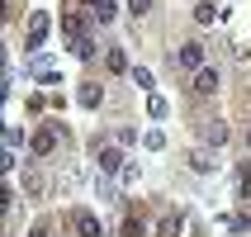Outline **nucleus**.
<instances>
[{
	"instance_id": "1a4fd4ad",
	"label": "nucleus",
	"mask_w": 251,
	"mask_h": 237,
	"mask_svg": "<svg viewBox=\"0 0 251 237\" xmlns=\"http://www.w3.org/2000/svg\"><path fill=\"white\" fill-rule=\"evenodd\" d=\"M24 195L28 199H43V195H48V181H43L38 171H28V176H24Z\"/></svg>"
},
{
	"instance_id": "7ed1b4c3",
	"label": "nucleus",
	"mask_w": 251,
	"mask_h": 237,
	"mask_svg": "<svg viewBox=\"0 0 251 237\" xmlns=\"http://www.w3.org/2000/svg\"><path fill=\"white\" fill-rule=\"evenodd\" d=\"M48 28H52V19H48L43 10H33V14H28V28H24V48H43Z\"/></svg>"
},
{
	"instance_id": "dca6fc26",
	"label": "nucleus",
	"mask_w": 251,
	"mask_h": 237,
	"mask_svg": "<svg viewBox=\"0 0 251 237\" xmlns=\"http://www.w3.org/2000/svg\"><path fill=\"white\" fill-rule=\"evenodd\" d=\"M71 53H76V57H95V38H81V43H71Z\"/></svg>"
},
{
	"instance_id": "6e6552de",
	"label": "nucleus",
	"mask_w": 251,
	"mask_h": 237,
	"mask_svg": "<svg viewBox=\"0 0 251 237\" xmlns=\"http://www.w3.org/2000/svg\"><path fill=\"white\" fill-rule=\"evenodd\" d=\"M95 161H100V171H104V176L124 166V157H119V147H100V152H95Z\"/></svg>"
},
{
	"instance_id": "4468645a",
	"label": "nucleus",
	"mask_w": 251,
	"mask_h": 237,
	"mask_svg": "<svg viewBox=\"0 0 251 237\" xmlns=\"http://www.w3.org/2000/svg\"><path fill=\"white\" fill-rule=\"evenodd\" d=\"M185 161H190V166H195L199 176H209V171H213V161H209V152H190V157H185Z\"/></svg>"
},
{
	"instance_id": "5701e85b",
	"label": "nucleus",
	"mask_w": 251,
	"mask_h": 237,
	"mask_svg": "<svg viewBox=\"0 0 251 237\" xmlns=\"http://www.w3.org/2000/svg\"><path fill=\"white\" fill-rule=\"evenodd\" d=\"M247 147H251V128H247Z\"/></svg>"
},
{
	"instance_id": "39448f33",
	"label": "nucleus",
	"mask_w": 251,
	"mask_h": 237,
	"mask_svg": "<svg viewBox=\"0 0 251 237\" xmlns=\"http://www.w3.org/2000/svg\"><path fill=\"white\" fill-rule=\"evenodd\" d=\"M62 33H67L71 43L90 38V24H85V14H62Z\"/></svg>"
},
{
	"instance_id": "ddd939ff",
	"label": "nucleus",
	"mask_w": 251,
	"mask_h": 237,
	"mask_svg": "<svg viewBox=\"0 0 251 237\" xmlns=\"http://www.w3.org/2000/svg\"><path fill=\"white\" fill-rule=\"evenodd\" d=\"M100 100H104V90H100V85H81V105H85V109H95Z\"/></svg>"
},
{
	"instance_id": "aec40b11",
	"label": "nucleus",
	"mask_w": 251,
	"mask_h": 237,
	"mask_svg": "<svg viewBox=\"0 0 251 237\" xmlns=\"http://www.w3.org/2000/svg\"><path fill=\"white\" fill-rule=\"evenodd\" d=\"M85 5H90V14H100L104 5H114V0H85Z\"/></svg>"
},
{
	"instance_id": "6ab92c4d",
	"label": "nucleus",
	"mask_w": 251,
	"mask_h": 237,
	"mask_svg": "<svg viewBox=\"0 0 251 237\" xmlns=\"http://www.w3.org/2000/svg\"><path fill=\"white\" fill-rule=\"evenodd\" d=\"M128 10H133V14H138V19H142V14L152 10V0H128Z\"/></svg>"
},
{
	"instance_id": "f3484780",
	"label": "nucleus",
	"mask_w": 251,
	"mask_h": 237,
	"mask_svg": "<svg viewBox=\"0 0 251 237\" xmlns=\"http://www.w3.org/2000/svg\"><path fill=\"white\" fill-rule=\"evenodd\" d=\"M124 237H147V228H142V218H128V223H124Z\"/></svg>"
},
{
	"instance_id": "f8f14e48",
	"label": "nucleus",
	"mask_w": 251,
	"mask_h": 237,
	"mask_svg": "<svg viewBox=\"0 0 251 237\" xmlns=\"http://www.w3.org/2000/svg\"><path fill=\"white\" fill-rule=\"evenodd\" d=\"M213 19H218V5H213V0H199L195 5V24H213Z\"/></svg>"
},
{
	"instance_id": "4be33fe9",
	"label": "nucleus",
	"mask_w": 251,
	"mask_h": 237,
	"mask_svg": "<svg viewBox=\"0 0 251 237\" xmlns=\"http://www.w3.org/2000/svg\"><path fill=\"white\" fill-rule=\"evenodd\" d=\"M28 237H48V223H33V228H28Z\"/></svg>"
},
{
	"instance_id": "423d86ee",
	"label": "nucleus",
	"mask_w": 251,
	"mask_h": 237,
	"mask_svg": "<svg viewBox=\"0 0 251 237\" xmlns=\"http://www.w3.org/2000/svg\"><path fill=\"white\" fill-rule=\"evenodd\" d=\"M180 228H185V213H161L156 218V237H180Z\"/></svg>"
},
{
	"instance_id": "f257e3e1",
	"label": "nucleus",
	"mask_w": 251,
	"mask_h": 237,
	"mask_svg": "<svg viewBox=\"0 0 251 237\" xmlns=\"http://www.w3.org/2000/svg\"><path fill=\"white\" fill-rule=\"evenodd\" d=\"M57 138H62V124H43L33 138H28V152L33 157H52V147H57Z\"/></svg>"
},
{
	"instance_id": "2eb2a0df",
	"label": "nucleus",
	"mask_w": 251,
	"mask_h": 237,
	"mask_svg": "<svg viewBox=\"0 0 251 237\" xmlns=\"http://www.w3.org/2000/svg\"><path fill=\"white\" fill-rule=\"evenodd\" d=\"M147 114H152V119H166V114H171V105H166L161 95H152V100H147Z\"/></svg>"
},
{
	"instance_id": "9b49d317",
	"label": "nucleus",
	"mask_w": 251,
	"mask_h": 237,
	"mask_svg": "<svg viewBox=\"0 0 251 237\" xmlns=\"http://www.w3.org/2000/svg\"><path fill=\"white\" fill-rule=\"evenodd\" d=\"M204 142L223 147V142H227V124H218V119H213V124H204Z\"/></svg>"
},
{
	"instance_id": "20e7f679",
	"label": "nucleus",
	"mask_w": 251,
	"mask_h": 237,
	"mask_svg": "<svg viewBox=\"0 0 251 237\" xmlns=\"http://www.w3.org/2000/svg\"><path fill=\"white\" fill-rule=\"evenodd\" d=\"M176 62H180V67H190V71H204V43H180Z\"/></svg>"
},
{
	"instance_id": "a211bd4d",
	"label": "nucleus",
	"mask_w": 251,
	"mask_h": 237,
	"mask_svg": "<svg viewBox=\"0 0 251 237\" xmlns=\"http://www.w3.org/2000/svg\"><path fill=\"white\" fill-rule=\"evenodd\" d=\"M19 142H24V133H19V128H5V152H14Z\"/></svg>"
},
{
	"instance_id": "f03ea898",
	"label": "nucleus",
	"mask_w": 251,
	"mask_h": 237,
	"mask_svg": "<svg viewBox=\"0 0 251 237\" xmlns=\"http://www.w3.org/2000/svg\"><path fill=\"white\" fill-rule=\"evenodd\" d=\"M67 223H71V233H76V237H104V233H100V218L90 209H71Z\"/></svg>"
},
{
	"instance_id": "0eeeda50",
	"label": "nucleus",
	"mask_w": 251,
	"mask_h": 237,
	"mask_svg": "<svg viewBox=\"0 0 251 237\" xmlns=\"http://www.w3.org/2000/svg\"><path fill=\"white\" fill-rule=\"evenodd\" d=\"M213 90H218V71H213V67L195 71V95H213Z\"/></svg>"
},
{
	"instance_id": "9d476101",
	"label": "nucleus",
	"mask_w": 251,
	"mask_h": 237,
	"mask_svg": "<svg viewBox=\"0 0 251 237\" xmlns=\"http://www.w3.org/2000/svg\"><path fill=\"white\" fill-rule=\"evenodd\" d=\"M104 67H109L114 76H119V71H128V53H124V48H109V53H104Z\"/></svg>"
},
{
	"instance_id": "412c9836",
	"label": "nucleus",
	"mask_w": 251,
	"mask_h": 237,
	"mask_svg": "<svg viewBox=\"0 0 251 237\" xmlns=\"http://www.w3.org/2000/svg\"><path fill=\"white\" fill-rule=\"evenodd\" d=\"M242 199H251V171L242 176Z\"/></svg>"
}]
</instances>
